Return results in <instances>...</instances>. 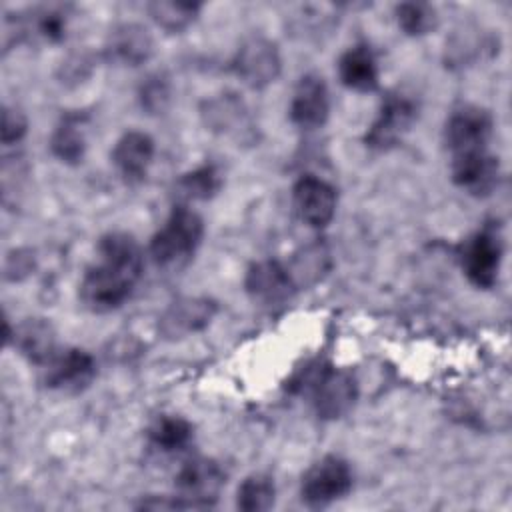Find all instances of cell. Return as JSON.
<instances>
[{
	"instance_id": "cell-3",
	"label": "cell",
	"mask_w": 512,
	"mask_h": 512,
	"mask_svg": "<svg viewBox=\"0 0 512 512\" xmlns=\"http://www.w3.org/2000/svg\"><path fill=\"white\" fill-rule=\"evenodd\" d=\"M204 236V220L188 204H174L166 222L150 238V256L158 266H178L194 256Z\"/></svg>"
},
{
	"instance_id": "cell-10",
	"label": "cell",
	"mask_w": 512,
	"mask_h": 512,
	"mask_svg": "<svg viewBox=\"0 0 512 512\" xmlns=\"http://www.w3.org/2000/svg\"><path fill=\"white\" fill-rule=\"evenodd\" d=\"M96 378V360L82 348L58 350L42 366V384L50 390L78 394Z\"/></svg>"
},
{
	"instance_id": "cell-5",
	"label": "cell",
	"mask_w": 512,
	"mask_h": 512,
	"mask_svg": "<svg viewBox=\"0 0 512 512\" xmlns=\"http://www.w3.org/2000/svg\"><path fill=\"white\" fill-rule=\"evenodd\" d=\"M502 254L504 242L498 226L486 224L474 232L460 250V264L470 284L482 290L494 288L500 276Z\"/></svg>"
},
{
	"instance_id": "cell-27",
	"label": "cell",
	"mask_w": 512,
	"mask_h": 512,
	"mask_svg": "<svg viewBox=\"0 0 512 512\" xmlns=\"http://www.w3.org/2000/svg\"><path fill=\"white\" fill-rule=\"evenodd\" d=\"M276 484L270 474L254 472L246 476L236 490V506L244 512H264L274 506Z\"/></svg>"
},
{
	"instance_id": "cell-20",
	"label": "cell",
	"mask_w": 512,
	"mask_h": 512,
	"mask_svg": "<svg viewBox=\"0 0 512 512\" xmlns=\"http://www.w3.org/2000/svg\"><path fill=\"white\" fill-rule=\"evenodd\" d=\"M12 342L30 364L40 368L58 352L56 330L46 318L22 320L12 332Z\"/></svg>"
},
{
	"instance_id": "cell-17",
	"label": "cell",
	"mask_w": 512,
	"mask_h": 512,
	"mask_svg": "<svg viewBox=\"0 0 512 512\" xmlns=\"http://www.w3.org/2000/svg\"><path fill=\"white\" fill-rule=\"evenodd\" d=\"M154 154L156 144L150 134L142 130H128L116 140L110 158L124 182L138 184L146 178Z\"/></svg>"
},
{
	"instance_id": "cell-13",
	"label": "cell",
	"mask_w": 512,
	"mask_h": 512,
	"mask_svg": "<svg viewBox=\"0 0 512 512\" xmlns=\"http://www.w3.org/2000/svg\"><path fill=\"white\" fill-rule=\"evenodd\" d=\"M244 290L254 304L264 308H276L286 304L294 296L296 286L286 270V264L268 258L254 262L246 270Z\"/></svg>"
},
{
	"instance_id": "cell-30",
	"label": "cell",
	"mask_w": 512,
	"mask_h": 512,
	"mask_svg": "<svg viewBox=\"0 0 512 512\" xmlns=\"http://www.w3.org/2000/svg\"><path fill=\"white\" fill-rule=\"evenodd\" d=\"M94 68V56L90 52H72L66 60H62L58 78L64 84H80L84 82Z\"/></svg>"
},
{
	"instance_id": "cell-16",
	"label": "cell",
	"mask_w": 512,
	"mask_h": 512,
	"mask_svg": "<svg viewBox=\"0 0 512 512\" xmlns=\"http://www.w3.org/2000/svg\"><path fill=\"white\" fill-rule=\"evenodd\" d=\"M290 120L302 130L322 128L330 114V94L320 74H304L290 98Z\"/></svg>"
},
{
	"instance_id": "cell-11",
	"label": "cell",
	"mask_w": 512,
	"mask_h": 512,
	"mask_svg": "<svg viewBox=\"0 0 512 512\" xmlns=\"http://www.w3.org/2000/svg\"><path fill=\"white\" fill-rule=\"evenodd\" d=\"M200 118L204 126L220 136L234 140H250L254 124L248 114L246 102L236 92H220L200 104Z\"/></svg>"
},
{
	"instance_id": "cell-18",
	"label": "cell",
	"mask_w": 512,
	"mask_h": 512,
	"mask_svg": "<svg viewBox=\"0 0 512 512\" xmlns=\"http://www.w3.org/2000/svg\"><path fill=\"white\" fill-rule=\"evenodd\" d=\"M450 172L458 188L474 196H486L496 188L500 168H498V158H494L488 150H482V152L452 156Z\"/></svg>"
},
{
	"instance_id": "cell-23",
	"label": "cell",
	"mask_w": 512,
	"mask_h": 512,
	"mask_svg": "<svg viewBox=\"0 0 512 512\" xmlns=\"http://www.w3.org/2000/svg\"><path fill=\"white\" fill-rule=\"evenodd\" d=\"M330 268H332L330 248L320 240L310 242V244L302 246L300 250H296L292 254L290 262L286 264V270H288L296 290L316 286L320 280H324V276L330 272Z\"/></svg>"
},
{
	"instance_id": "cell-4",
	"label": "cell",
	"mask_w": 512,
	"mask_h": 512,
	"mask_svg": "<svg viewBox=\"0 0 512 512\" xmlns=\"http://www.w3.org/2000/svg\"><path fill=\"white\" fill-rule=\"evenodd\" d=\"M416 118V100L400 90H392L382 98L378 114L364 134V144L370 150L386 152L404 140Z\"/></svg>"
},
{
	"instance_id": "cell-26",
	"label": "cell",
	"mask_w": 512,
	"mask_h": 512,
	"mask_svg": "<svg viewBox=\"0 0 512 512\" xmlns=\"http://www.w3.org/2000/svg\"><path fill=\"white\" fill-rule=\"evenodd\" d=\"M202 4L198 2H176V0H154L146 4L148 16L156 26L170 34L184 32L200 14Z\"/></svg>"
},
{
	"instance_id": "cell-21",
	"label": "cell",
	"mask_w": 512,
	"mask_h": 512,
	"mask_svg": "<svg viewBox=\"0 0 512 512\" xmlns=\"http://www.w3.org/2000/svg\"><path fill=\"white\" fill-rule=\"evenodd\" d=\"M86 122L84 112H66L50 134V152L64 164L76 166L84 160L88 140H86Z\"/></svg>"
},
{
	"instance_id": "cell-24",
	"label": "cell",
	"mask_w": 512,
	"mask_h": 512,
	"mask_svg": "<svg viewBox=\"0 0 512 512\" xmlns=\"http://www.w3.org/2000/svg\"><path fill=\"white\" fill-rule=\"evenodd\" d=\"M222 186V176L214 164H202L188 172H182L172 186L176 196V204H190V202H204L218 194Z\"/></svg>"
},
{
	"instance_id": "cell-1",
	"label": "cell",
	"mask_w": 512,
	"mask_h": 512,
	"mask_svg": "<svg viewBox=\"0 0 512 512\" xmlns=\"http://www.w3.org/2000/svg\"><path fill=\"white\" fill-rule=\"evenodd\" d=\"M142 270L144 250L132 234H104L98 240L94 262L80 280V302L94 314L118 310L132 296Z\"/></svg>"
},
{
	"instance_id": "cell-2",
	"label": "cell",
	"mask_w": 512,
	"mask_h": 512,
	"mask_svg": "<svg viewBox=\"0 0 512 512\" xmlns=\"http://www.w3.org/2000/svg\"><path fill=\"white\" fill-rule=\"evenodd\" d=\"M298 392H310L314 412L322 420H336L348 414L358 398V384L352 372L336 370L330 364H310L294 378Z\"/></svg>"
},
{
	"instance_id": "cell-31",
	"label": "cell",
	"mask_w": 512,
	"mask_h": 512,
	"mask_svg": "<svg viewBox=\"0 0 512 512\" xmlns=\"http://www.w3.org/2000/svg\"><path fill=\"white\" fill-rule=\"evenodd\" d=\"M28 132V120L22 110L4 106L2 108V128H0V140L4 146H12L20 142Z\"/></svg>"
},
{
	"instance_id": "cell-6",
	"label": "cell",
	"mask_w": 512,
	"mask_h": 512,
	"mask_svg": "<svg viewBox=\"0 0 512 512\" xmlns=\"http://www.w3.org/2000/svg\"><path fill=\"white\" fill-rule=\"evenodd\" d=\"M354 484L350 464L338 454H326L302 476L300 494L308 506H326L344 498Z\"/></svg>"
},
{
	"instance_id": "cell-19",
	"label": "cell",
	"mask_w": 512,
	"mask_h": 512,
	"mask_svg": "<svg viewBox=\"0 0 512 512\" xmlns=\"http://www.w3.org/2000/svg\"><path fill=\"white\" fill-rule=\"evenodd\" d=\"M72 8L68 4H42L16 16V38L36 36L46 42H62L68 32Z\"/></svg>"
},
{
	"instance_id": "cell-15",
	"label": "cell",
	"mask_w": 512,
	"mask_h": 512,
	"mask_svg": "<svg viewBox=\"0 0 512 512\" xmlns=\"http://www.w3.org/2000/svg\"><path fill=\"white\" fill-rule=\"evenodd\" d=\"M154 56V38L138 22H122L110 30L102 46V58L118 66H142Z\"/></svg>"
},
{
	"instance_id": "cell-29",
	"label": "cell",
	"mask_w": 512,
	"mask_h": 512,
	"mask_svg": "<svg viewBox=\"0 0 512 512\" xmlns=\"http://www.w3.org/2000/svg\"><path fill=\"white\" fill-rule=\"evenodd\" d=\"M172 100V82L164 72H154L138 86V102L146 114H162Z\"/></svg>"
},
{
	"instance_id": "cell-8",
	"label": "cell",
	"mask_w": 512,
	"mask_h": 512,
	"mask_svg": "<svg viewBox=\"0 0 512 512\" xmlns=\"http://www.w3.org/2000/svg\"><path fill=\"white\" fill-rule=\"evenodd\" d=\"M230 68L248 88L260 90L280 76L282 56L276 42L264 36H250L234 52Z\"/></svg>"
},
{
	"instance_id": "cell-14",
	"label": "cell",
	"mask_w": 512,
	"mask_h": 512,
	"mask_svg": "<svg viewBox=\"0 0 512 512\" xmlns=\"http://www.w3.org/2000/svg\"><path fill=\"white\" fill-rule=\"evenodd\" d=\"M292 204L304 224L310 228H324L336 214L338 194L330 182L314 174H304L292 188Z\"/></svg>"
},
{
	"instance_id": "cell-25",
	"label": "cell",
	"mask_w": 512,
	"mask_h": 512,
	"mask_svg": "<svg viewBox=\"0 0 512 512\" xmlns=\"http://www.w3.org/2000/svg\"><path fill=\"white\" fill-rule=\"evenodd\" d=\"M150 444L166 454L186 450L194 438V426L178 414H162L148 428Z\"/></svg>"
},
{
	"instance_id": "cell-28",
	"label": "cell",
	"mask_w": 512,
	"mask_h": 512,
	"mask_svg": "<svg viewBox=\"0 0 512 512\" xmlns=\"http://www.w3.org/2000/svg\"><path fill=\"white\" fill-rule=\"evenodd\" d=\"M394 14L400 30L408 36H424L438 26V12L428 2H402Z\"/></svg>"
},
{
	"instance_id": "cell-12",
	"label": "cell",
	"mask_w": 512,
	"mask_h": 512,
	"mask_svg": "<svg viewBox=\"0 0 512 512\" xmlns=\"http://www.w3.org/2000/svg\"><path fill=\"white\" fill-rule=\"evenodd\" d=\"M218 314V302L208 296H182L166 306L158 330L166 340H180L204 330Z\"/></svg>"
},
{
	"instance_id": "cell-32",
	"label": "cell",
	"mask_w": 512,
	"mask_h": 512,
	"mask_svg": "<svg viewBox=\"0 0 512 512\" xmlns=\"http://www.w3.org/2000/svg\"><path fill=\"white\" fill-rule=\"evenodd\" d=\"M36 268V256L30 248H16L8 252L4 262V278L8 282H20Z\"/></svg>"
},
{
	"instance_id": "cell-7",
	"label": "cell",
	"mask_w": 512,
	"mask_h": 512,
	"mask_svg": "<svg viewBox=\"0 0 512 512\" xmlns=\"http://www.w3.org/2000/svg\"><path fill=\"white\" fill-rule=\"evenodd\" d=\"M226 482L224 468L212 458H192L180 466L174 478L176 498L184 508H210Z\"/></svg>"
},
{
	"instance_id": "cell-9",
	"label": "cell",
	"mask_w": 512,
	"mask_h": 512,
	"mask_svg": "<svg viewBox=\"0 0 512 512\" xmlns=\"http://www.w3.org/2000/svg\"><path fill=\"white\" fill-rule=\"evenodd\" d=\"M494 120L486 108L466 104L456 108L446 120L444 142L452 156L488 150Z\"/></svg>"
},
{
	"instance_id": "cell-22",
	"label": "cell",
	"mask_w": 512,
	"mask_h": 512,
	"mask_svg": "<svg viewBox=\"0 0 512 512\" xmlns=\"http://www.w3.org/2000/svg\"><path fill=\"white\" fill-rule=\"evenodd\" d=\"M338 78L354 92H372L378 88V62L368 44H354L338 58Z\"/></svg>"
}]
</instances>
